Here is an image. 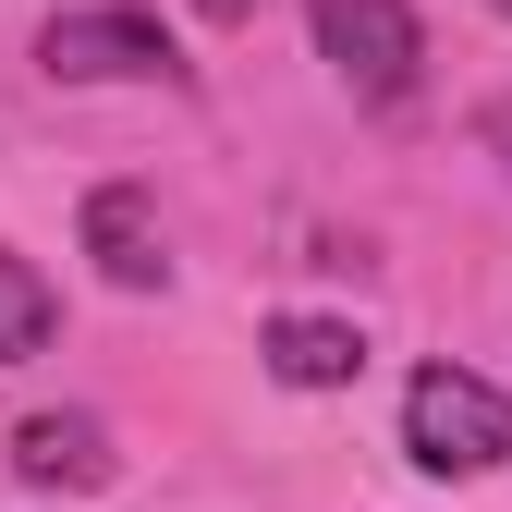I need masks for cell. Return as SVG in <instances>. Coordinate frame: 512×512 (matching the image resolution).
I'll return each instance as SVG.
<instances>
[{"label": "cell", "mask_w": 512, "mask_h": 512, "mask_svg": "<svg viewBox=\"0 0 512 512\" xmlns=\"http://www.w3.org/2000/svg\"><path fill=\"white\" fill-rule=\"evenodd\" d=\"M403 452L427 476H500L512 464V391L476 366H415L403 378Z\"/></svg>", "instance_id": "1"}, {"label": "cell", "mask_w": 512, "mask_h": 512, "mask_svg": "<svg viewBox=\"0 0 512 512\" xmlns=\"http://www.w3.org/2000/svg\"><path fill=\"white\" fill-rule=\"evenodd\" d=\"M37 74L49 86H159V74H183V49H171L159 13H135V0H86V13H49Z\"/></svg>", "instance_id": "2"}, {"label": "cell", "mask_w": 512, "mask_h": 512, "mask_svg": "<svg viewBox=\"0 0 512 512\" xmlns=\"http://www.w3.org/2000/svg\"><path fill=\"white\" fill-rule=\"evenodd\" d=\"M317 13V61L366 98V110H403L415 98V61H427V25L403 0H305Z\"/></svg>", "instance_id": "3"}, {"label": "cell", "mask_w": 512, "mask_h": 512, "mask_svg": "<svg viewBox=\"0 0 512 512\" xmlns=\"http://www.w3.org/2000/svg\"><path fill=\"white\" fill-rule=\"evenodd\" d=\"M86 256H98L110 293H159L171 281V232H159V208L135 196V183H98L86 196Z\"/></svg>", "instance_id": "4"}, {"label": "cell", "mask_w": 512, "mask_h": 512, "mask_svg": "<svg viewBox=\"0 0 512 512\" xmlns=\"http://www.w3.org/2000/svg\"><path fill=\"white\" fill-rule=\"evenodd\" d=\"M269 378L281 391H354L366 378V330L354 317H269Z\"/></svg>", "instance_id": "5"}, {"label": "cell", "mask_w": 512, "mask_h": 512, "mask_svg": "<svg viewBox=\"0 0 512 512\" xmlns=\"http://www.w3.org/2000/svg\"><path fill=\"white\" fill-rule=\"evenodd\" d=\"M13 464H25V488H98L110 476V427L98 415H37L13 439Z\"/></svg>", "instance_id": "6"}, {"label": "cell", "mask_w": 512, "mask_h": 512, "mask_svg": "<svg viewBox=\"0 0 512 512\" xmlns=\"http://www.w3.org/2000/svg\"><path fill=\"white\" fill-rule=\"evenodd\" d=\"M49 330H61V293H49V281L25 269L13 244H0V366H13V354H37Z\"/></svg>", "instance_id": "7"}, {"label": "cell", "mask_w": 512, "mask_h": 512, "mask_svg": "<svg viewBox=\"0 0 512 512\" xmlns=\"http://www.w3.org/2000/svg\"><path fill=\"white\" fill-rule=\"evenodd\" d=\"M476 135H488V147L512 159V98H488V110H476Z\"/></svg>", "instance_id": "8"}, {"label": "cell", "mask_w": 512, "mask_h": 512, "mask_svg": "<svg viewBox=\"0 0 512 512\" xmlns=\"http://www.w3.org/2000/svg\"><path fill=\"white\" fill-rule=\"evenodd\" d=\"M196 13H208V25H244V13H256V0H196Z\"/></svg>", "instance_id": "9"}, {"label": "cell", "mask_w": 512, "mask_h": 512, "mask_svg": "<svg viewBox=\"0 0 512 512\" xmlns=\"http://www.w3.org/2000/svg\"><path fill=\"white\" fill-rule=\"evenodd\" d=\"M500 13H512V0H500Z\"/></svg>", "instance_id": "10"}]
</instances>
